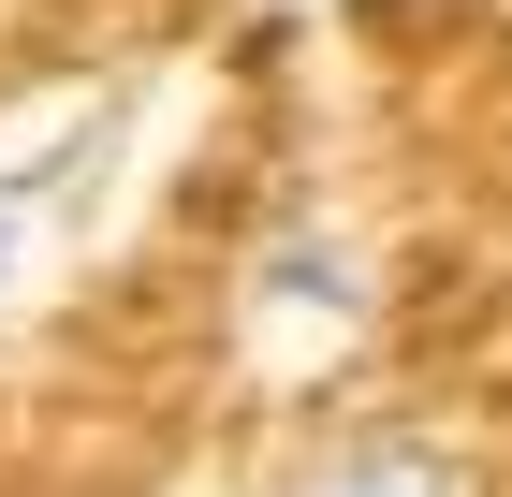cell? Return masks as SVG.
I'll return each mask as SVG.
<instances>
[{"label":"cell","instance_id":"6da1fadb","mask_svg":"<svg viewBox=\"0 0 512 497\" xmlns=\"http://www.w3.org/2000/svg\"><path fill=\"white\" fill-rule=\"evenodd\" d=\"M308 497H469V483H454V468H439L425 439H352V454L322 468Z\"/></svg>","mask_w":512,"mask_h":497},{"label":"cell","instance_id":"7a4b0ae2","mask_svg":"<svg viewBox=\"0 0 512 497\" xmlns=\"http://www.w3.org/2000/svg\"><path fill=\"white\" fill-rule=\"evenodd\" d=\"M0 264H15V220H0Z\"/></svg>","mask_w":512,"mask_h":497}]
</instances>
